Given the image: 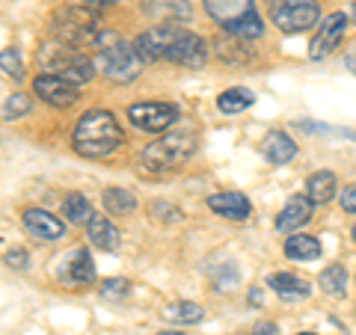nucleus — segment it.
<instances>
[{"label":"nucleus","mask_w":356,"mask_h":335,"mask_svg":"<svg viewBox=\"0 0 356 335\" xmlns=\"http://www.w3.org/2000/svg\"><path fill=\"white\" fill-rule=\"evenodd\" d=\"M122 140H125V133H122L116 116L107 110H89L77 119L74 149L83 158H107L122 146Z\"/></svg>","instance_id":"1"},{"label":"nucleus","mask_w":356,"mask_h":335,"mask_svg":"<svg viewBox=\"0 0 356 335\" xmlns=\"http://www.w3.org/2000/svg\"><path fill=\"white\" fill-rule=\"evenodd\" d=\"M54 39L72 48H98L104 39V27L98 24L95 13L89 6H63L60 13H54Z\"/></svg>","instance_id":"2"},{"label":"nucleus","mask_w":356,"mask_h":335,"mask_svg":"<svg viewBox=\"0 0 356 335\" xmlns=\"http://www.w3.org/2000/svg\"><path fill=\"white\" fill-rule=\"evenodd\" d=\"M152 36L161 51V60H172L178 65H187V69H199L208 60V42L184 27L161 24L152 27Z\"/></svg>","instance_id":"3"},{"label":"nucleus","mask_w":356,"mask_h":335,"mask_svg":"<svg viewBox=\"0 0 356 335\" xmlns=\"http://www.w3.org/2000/svg\"><path fill=\"white\" fill-rule=\"evenodd\" d=\"M39 63L48 74H57V77H63V81H69L74 86L89 83L92 74H95V60H89L81 48H72V44H63L57 39L42 44Z\"/></svg>","instance_id":"4"},{"label":"nucleus","mask_w":356,"mask_h":335,"mask_svg":"<svg viewBox=\"0 0 356 335\" xmlns=\"http://www.w3.org/2000/svg\"><path fill=\"white\" fill-rule=\"evenodd\" d=\"M140 54L134 51V44L119 39L116 33H104L102 44H98V57H95V69L102 72L107 81L113 83H131L140 74Z\"/></svg>","instance_id":"5"},{"label":"nucleus","mask_w":356,"mask_h":335,"mask_svg":"<svg viewBox=\"0 0 356 335\" xmlns=\"http://www.w3.org/2000/svg\"><path fill=\"white\" fill-rule=\"evenodd\" d=\"M205 13L226 27L235 39H259L264 33V24L255 13L252 0H205Z\"/></svg>","instance_id":"6"},{"label":"nucleus","mask_w":356,"mask_h":335,"mask_svg":"<svg viewBox=\"0 0 356 335\" xmlns=\"http://www.w3.org/2000/svg\"><path fill=\"white\" fill-rule=\"evenodd\" d=\"M196 149V133L193 131H178V133H166V137L149 142L140 154L143 170L149 172H166L181 166Z\"/></svg>","instance_id":"7"},{"label":"nucleus","mask_w":356,"mask_h":335,"mask_svg":"<svg viewBox=\"0 0 356 335\" xmlns=\"http://www.w3.org/2000/svg\"><path fill=\"white\" fill-rule=\"evenodd\" d=\"M270 18L282 33H303L318 24L321 9L315 0H273Z\"/></svg>","instance_id":"8"},{"label":"nucleus","mask_w":356,"mask_h":335,"mask_svg":"<svg viewBox=\"0 0 356 335\" xmlns=\"http://www.w3.org/2000/svg\"><path fill=\"white\" fill-rule=\"evenodd\" d=\"M178 116H181V110H178V104H170V101H146V104L128 107L131 125L140 128V131H146V133L166 131L172 122H178Z\"/></svg>","instance_id":"9"},{"label":"nucleus","mask_w":356,"mask_h":335,"mask_svg":"<svg viewBox=\"0 0 356 335\" xmlns=\"http://www.w3.org/2000/svg\"><path fill=\"white\" fill-rule=\"evenodd\" d=\"M344 30H348V15L344 13H332L321 21V30L315 33V39L309 44V57L312 60H327L332 51L341 44Z\"/></svg>","instance_id":"10"},{"label":"nucleus","mask_w":356,"mask_h":335,"mask_svg":"<svg viewBox=\"0 0 356 335\" xmlns=\"http://www.w3.org/2000/svg\"><path fill=\"white\" fill-rule=\"evenodd\" d=\"M57 279H60L63 285H69V288H83V285H89V282L95 279V261H92V255H89L83 247H81V250H72V252L60 261Z\"/></svg>","instance_id":"11"},{"label":"nucleus","mask_w":356,"mask_h":335,"mask_svg":"<svg viewBox=\"0 0 356 335\" xmlns=\"http://www.w3.org/2000/svg\"><path fill=\"white\" fill-rule=\"evenodd\" d=\"M33 89H36V95L51 107H72L77 101V95H81V86L63 81L57 74H39L36 81H33Z\"/></svg>","instance_id":"12"},{"label":"nucleus","mask_w":356,"mask_h":335,"mask_svg":"<svg viewBox=\"0 0 356 335\" xmlns=\"http://www.w3.org/2000/svg\"><path fill=\"white\" fill-rule=\"evenodd\" d=\"M312 211H315V202L306 193H297L285 202V208L276 217V229L282 234H297V229H303L306 222L312 220Z\"/></svg>","instance_id":"13"},{"label":"nucleus","mask_w":356,"mask_h":335,"mask_svg":"<svg viewBox=\"0 0 356 335\" xmlns=\"http://www.w3.org/2000/svg\"><path fill=\"white\" fill-rule=\"evenodd\" d=\"M24 229H27L36 240H60L63 234H65L63 220L54 217V214H48V211H42V208L24 211Z\"/></svg>","instance_id":"14"},{"label":"nucleus","mask_w":356,"mask_h":335,"mask_svg":"<svg viewBox=\"0 0 356 335\" xmlns=\"http://www.w3.org/2000/svg\"><path fill=\"white\" fill-rule=\"evenodd\" d=\"M208 208L217 211L220 217H229V220H247L252 214V205L243 193H235V190H226V193H214L208 196Z\"/></svg>","instance_id":"15"},{"label":"nucleus","mask_w":356,"mask_h":335,"mask_svg":"<svg viewBox=\"0 0 356 335\" xmlns=\"http://www.w3.org/2000/svg\"><path fill=\"white\" fill-rule=\"evenodd\" d=\"M86 234H89V240H92L98 250H104V252H116L119 250L122 234H119V229L104 214H92V217H89Z\"/></svg>","instance_id":"16"},{"label":"nucleus","mask_w":356,"mask_h":335,"mask_svg":"<svg viewBox=\"0 0 356 335\" xmlns=\"http://www.w3.org/2000/svg\"><path fill=\"white\" fill-rule=\"evenodd\" d=\"M294 154H297V146H294V140L288 137L285 131L267 133V140H264V158L270 161L273 166H282L288 161H294Z\"/></svg>","instance_id":"17"},{"label":"nucleus","mask_w":356,"mask_h":335,"mask_svg":"<svg viewBox=\"0 0 356 335\" xmlns=\"http://www.w3.org/2000/svg\"><path fill=\"white\" fill-rule=\"evenodd\" d=\"M143 9L158 18V21H166V24H172V21H187L191 18V6H187V0H143Z\"/></svg>","instance_id":"18"},{"label":"nucleus","mask_w":356,"mask_h":335,"mask_svg":"<svg viewBox=\"0 0 356 335\" xmlns=\"http://www.w3.org/2000/svg\"><path fill=\"white\" fill-rule=\"evenodd\" d=\"M267 285H270L282 300H306L312 291L306 279H297L294 273H270Z\"/></svg>","instance_id":"19"},{"label":"nucleus","mask_w":356,"mask_h":335,"mask_svg":"<svg viewBox=\"0 0 356 335\" xmlns=\"http://www.w3.org/2000/svg\"><path fill=\"white\" fill-rule=\"evenodd\" d=\"M285 255L291 261H315V259H321V240L297 231L285 240Z\"/></svg>","instance_id":"20"},{"label":"nucleus","mask_w":356,"mask_h":335,"mask_svg":"<svg viewBox=\"0 0 356 335\" xmlns=\"http://www.w3.org/2000/svg\"><path fill=\"white\" fill-rule=\"evenodd\" d=\"M336 193H339V190H336V175H332L330 170L315 172V175L309 178V184H306V196H309L315 205H327Z\"/></svg>","instance_id":"21"},{"label":"nucleus","mask_w":356,"mask_h":335,"mask_svg":"<svg viewBox=\"0 0 356 335\" xmlns=\"http://www.w3.org/2000/svg\"><path fill=\"white\" fill-rule=\"evenodd\" d=\"M252 101H255V95L250 92V89L235 86V89H226V92L217 98V110L232 116V113H243L247 107H252Z\"/></svg>","instance_id":"22"},{"label":"nucleus","mask_w":356,"mask_h":335,"mask_svg":"<svg viewBox=\"0 0 356 335\" xmlns=\"http://www.w3.org/2000/svg\"><path fill=\"white\" fill-rule=\"evenodd\" d=\"M163 318L172 320V323H199V320L205 318V309L196 306V303H191V300H178V303L166 306Z\"/></svg>","instance_id":"23"},{"label":"nucleus","mask_w":356,"mask_h":335,"mask_svg":"<svg viewBox=\"0 0 356 335\" xmlns=\"http://www.w3.org/2000/svg\"><path fill=\"white\" fill-rule=\"evenodd\" d=\"M63 217L74 222V226H83V222H89V217H92V208H89L86 196L83 193H69L63 199Z\"/></svg>","instance_id":"24"},{"label":"nucleus","mask_w":356,"mask_h":335,"mask_svg":"<svg viewBox=\"0 0 356 335\" xmlns=\"http://www.w3.org/2000/svg\"><path fill=\"white\" fill-rule=\"evenodd\" d=\"M104 208L110 211V214H131L134 208H137V199H134L128 190H122V187H107L104 190Z\"/></svg>","instance_id":"25"},{"label":"nucleus","mask_w":356,"mask_h":335,"mask_svg":"<svg viewBox=\"0 0 356 335\" xmlns=\"http://www.w3.org/2000/svg\"><path fill=\"white\" fill-rule=\"evenodd\" d=\"M344 288H348V270L341 264H330L324 273H321V291L330 297H341Z\"/></svg>","instance_id":"26"},{"label":"nucleus","mask_w":356,"mask_h":335,"mask_svg":"<svg viewBox=\"0 0 356 335\" xmlns=\"http://www.w3.org/2000/svg\"><path fill=\"white\" fill-rule=\"evenodd\" d=\"M217 54H220V60H229V63H247V60L252 57V51H247L243 39H238V42L220 39V42H217Z\"/></svg>","instance_id":"27"},{"label":"nucleus","mask_w":356,"mask_h":335,"mask_svg":"<svg viewBox=\"0 0 356 335\" xmlns=\"http://www.w3.org/2000/svg\"><path fill=\"white\" fill-rule=\"evenodd\" d=\"M30 98L27 95H21V92H15V95H9L6 98V104H3V119H18V116H24V113H30Z\"/></svg>","instance_id":"28"},{"label":"nucleus","mask_w":356,"mask_h":335,"mask_svg":"<svg viewBox=\"0 0 356 335\" xmlns=\"http://www.w3.org/2000/svg\"><path fill=\"white\" fill-rule=\"evenodd\" d=\"M0 69H3L6 74H13V77H24V63H21V54L15 48H6V51H0Z\"/></svg>","instance_id":"29"},{"label":"nucleus","mask_w":356,"mask_h":335,"mask_svg":"<svg viewBox=\"0 0 356 335\" xmlns=\"http://www.w3.org/2000/svg\"><path fill=\"white\" fill-rule=\"evenodd\" d=\"M128 294H131L128 279H107L102 285V297H107V300H125Z\"/></svg>","instance_id":"30"},{"label":"nucleus","mask_w":356,"mask_h":335,"mask_svg":"<svg viewBox=\"0 0 356 335\" xmlns=\"http://www.w3.org/2000/svg\"><path fill=\"white\" fill-rule=\"evenodd\" d=\"M339 202H341V208L348 211V214H356V184H350V187L341 190V193H339Z\"/></svg>","instance_id":"31"},{"label":"nucleus","mask_w":356,"mask_h":335,"mask_svg":"<svg viewBox=\"0 0 356 335\" xmlns=\"http://www.w3.org/2000/svg\"><path fill=\"white\" fill-rule=\"evenodd\" d=\"M6 264L15 267V270H24V267L30 264V255H27L24 250H9V252H6Z\"/></svg>","instance_id":"32"},{"label":"nucleus","mask_w":356,"mask_h":335,"mask_svg":"<svg viewBox=\"0 0 356 335\" xmlns=\"http://www.w3.org/2000/svg\"><path fill=\"white\" fill-rule=\"evenodd\" d=\"M276 332L280 329H276V323H270V320H261L252 327V335H276Z\"/></svg>","instance_id":"33"},{"label":"nucleus","mask_w":356,"mask_h":335,"mask_svg":"<svg viewBox=\"0 0 356 335\" xmlns=\"http://www.w3.org/2000/svg\"><path fill=\"white\" fill-rule=\"evenodd\" d=\"M110 3H116V0H83V6H95V9H104Z\"/></svg>","instance_id":"34"},{"label":"nucleus","mask_w":356,"mask_h":335,"mask_svg":"<svg viewBox=\"0 0 356 335\" xmlns=\"http://www.w3.org/2000/svg\"><path fill=\"white\" fill-rule=\"evenodd\" d=\"M350 69L356 72V54H353V57H350Z\"/></svg>","instance_id":"35"},{"label":"nucleus","mask_w":356,"mask_h":335,"mask_svg":"<svg viewBox=\"0 0 356 335\" xmlns=\"http://www.w3.org/2000/svg\"><path fill=\"white\" fill-rule=\"evenodd\" d=\"M158 335H181V332H172V329H166V332H158Z\"/></svg>","instance_id":"36"},{"label":"nucleus","mask_w":356,"mask_h":335,"mask_svg":"<svg viewBox=\"0 0 356 335\" xmlns=\"http://www.w3.org/2000/svg\"><path fill=\"white\" fill-rule=\"evenodd\" d=\"M300 335H315V332H300Z\"/></svg>","instance_id":"37"},{"label":"nucleus","mask_w":356,"mask_h":335,"mask_svg":"<svg viewBox=\"0 0 356 335\" xmlns=\"http://www.w3.org/2000/svg\"><path fill=\"white\" fill-rule=\"evenodd\" d=\"M353 18H356V3H353Z\"/></svg>","instance_id":"38"},{"label":"nucleus","mask_w":356,"mask_h":335,"mask_svg":"<svg viewBox=\"0 0 356 335\" xmlns=\"http://www.w3.org/2000/svg\"><path fill=\"white\" fill-rule=\"evenodd\" d=\"M353 240H356V226H353Z\"/></svg>","instance_id":"39"}]
</instances>
